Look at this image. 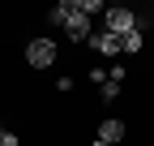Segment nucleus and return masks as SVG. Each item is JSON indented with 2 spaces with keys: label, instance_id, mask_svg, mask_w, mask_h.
I'll return each instance as SVG.
<instances>
[{
  "label": "nucleus",
  "instance_id": "obj_5",
  "mask_svg": "<svg viewBox=\"0 0 154 146\" xmlns=\"http://www.w3.org/2000/svg\"><path fill=\"white\" fill-rule=\"evenodd\" d=\"M90 47L99 52V56H120V39H116V34H107V30L90 34Z\"/></svg>",
  "mask_w": 154,
  "mask_h": 146
},
{
  "label": "nucleus",
  "instance_id": "obj_3",
  "mask_svg": "<svg viewBox=\"0 0 154 146\" xmlns=\"http://www.w3.org/2000/svg\"><path fill=\"white\" fill-rule=\"evenodd\" d=\"M64 30H69L73 43H90V17L77 9L73 0H69V13H64Z\"/></svg>",
  "mask_w": 154,
  "mask_h": 146
},
{
  "label": "nucleus",
  "instance_id": "obj_1",
  "mask_svg": "<svg viewBox=\"0 0 154 146\" xmlns=\"http://www.w3.org/2000/svg\"><path fill=\"white\" fill-rule=\"evenodd\" d=\"M56 56H60V52H56V39H30L26 43V65L30 69H47V65H56Z\"/></svg>",
  "mask_w": 154,
  "mask_h": 146
},
{
  "label": "nucleus",
  "instance_id": "obj_11",
  "mask_svg": "<svg viewBox=\"0 0 154 146\" xmlns=\"http://www.w3.org/2000/svg\"><path fill=\"white\" fill-rule=\"evenodd\" d=\"M90 146H107V142H99V138H94V142H90Z\"/></svg>",
  "mask_w": 154,
  "mask_h": 146
},
{
  "label": "nucleus",
  "instance_id": "obj_8",
  "mask_svg": "<svg viewBox=\"0 0 154 146\" xmlns=\"http://www.w3.org/2000/svg\"><path fill=\"white\" fill-rule=\"evenodd\" d=\"M77 9H82L86 17H94V13H103L107 5H103V0H77Z\"/></svg>",
  "mask_w": 154,
  "mask_h": 146
},
{
  "label": "nucleus",
  "instance_id": "obj_9",
  "mask_svg": "<svg viewBox=\"0 0 154 146\" xmlns=\"http://www.w3.org/2000/svg\"><path fill=\"white\" fill-rule=\"evenodd\" d=\"M99 90H103V99H116V95H120V82H111V78H107Z\"/></svg>",
  "mask_w": 154,
  "mask_h": 146
},
{
  "label": "nucleus",
  "instance_id": "obj_6",
  "mask_svg": "<svg viewBox=\"0 0 154 146\" xmlns=\"http://www.w3.org/2000/svg\"><path fill=\"white\" fill-rule=\"evenodd\" d=\"M120 52H146V34L141 30H128L124 39H120Z\"/></svg>",
  "mask_w": 154,
  "mask_h": 146
},
{
  "label": "nucleus",
  "instance_id": "obj_2",
  "mask_svg": "<svg viewBox=\"0 0 154 146\" xmlns=\"http://www.w3.org/2000/svg\"><path fill=\"white\" fill-rule=\"evenodd\" d=\"M103 17H107V34H116V39H124L128 30H137V13H133V9H124V5L107 9Z\"/></svg>",
  "mask_w": 154,
  "mask_h": 146
},
{
  "label": "nucleus",
  "instance_id": "obj_7",
  "mask_svg": "<svg viewBox=\"0 0 154 146\" xmlns=\"http://www.w3.org/2000/svg\"><path fill=\"white\" fill-rule=\"evenodd\" d=\"M64 13H69V0H60V5H51V9H47L43 17H47L51 26H64Z\"/></svg>",
  "mask_w": 154,
  "mask_h": 146
},
{
  "label": "nucleus",
  "instance_id": "obj_10",
  "mask_svg": "<svg viewBox=\"0 0 154 146\" xmlns=\"http://www.w3.org/2000/svg\"><path fill=\"white\" fill-rule=\"evenodd\" d=\"M0 146H22V138L9 133V129H0Z\"/></svg>",
  "mask_w": 154,
  "mask_h": 146
},
{
  "label": "nucleus",
  "instance_id": "obj_4",
  "mask_svg": "<svg viewBox=\"0 0 154 146\" xmlns=\"http://www.w3.org/2000/svg\"><path fill=\"white\" fill-rule=\"evenodd\" d=\"M128 138V125L124 120H116V116H107L103 125H99V142H107V146H120Z\"/></svg>",
  "mask_w": 154,
  "mask_h": 146
}]
</instances>
